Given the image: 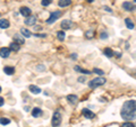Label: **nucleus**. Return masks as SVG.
Here are the masks:
<instances>
[{
	"instance_id": "nucleus-1",
	"label": "nucleus",
	"mask_w": 136,
	"mask_h": 127,
	"mask_svg": "<svg viewBox=\"0 0 136 127\" xmlns=\"http://www.w3.org/2000/svg\"><path fill=\"white\" fill-rule=\"evenodd\" d=\"M121 118L126 122L133 120L136 118V100H127L123 105L120 111Z\"/></svg>"
},
{
	"instance_id": "nucleus-8",
	"label": "nucleus",
	"mask_w": 136,
	"mask_h": 127,
	"mask_svg": "<svg viewBox=\"0 0 136 127\" xmlns=\"http://www.w3.org/2000/svg\"><path fill=\"white\" fill-rule=\"evenodd\" d=\"M72 26H73V23H72V20H69V19H65V20H63V23H61V28L65 30L70 29Z\"/></svg>"
},
{
	"instance_id": "nucleus-39",
	"label": "nucleus",
	"mask_w": 136,
	"mask_h": 127,
	"mask_svg": "<svg viewBox=\"0 0 136 127\" xmlns=\"http://www.w3.org/2000/svg\"><path fill=\"white\" fill-rule=\"evenodd\" d=\"M134 1H135V2H136V0H134Z\"/></svg>"
},
{
	"instance_id": "nucleus-40",
	"label": "nucleus",
	"mask_w": 136,
	"mask_h": 127,
	"mask_svg": "<svg viewBox=\"0 0 136 127\" xmlns=\"http://www.w3.org/2000/svg\"><path fill=\"white\" fill-rule=\"evenodd\" d=\"M0 16H1V14H0Z\"/></svg>"
},
{
	"instance_id": "nucleus-14",
	"label": "nucleus",
	"mask_w": 136,
	"mask_h": 127,
	"mask_svg": "<svg viewBox=\"0 0 136 127\" xmlns=\"http://www.w3.org/2000/svg\"><path fill=\"white\" fill-rule=\"evenodd\" d=\"M41 115H42V110L40 109L39 107H35L32 109V116L33 117H40Z\"/></svg>"
},
{
	"instance_id": "nucleus-35",
	"label": "nucleus",
	"mask_w": 136,
	"mask_h": 127,
	"mask_svg": "<svg viewBox=\"0 0 136 127\" xmlns=\"http://www.w3.org/2000/svg\"><path fill=\"white\" fill-rule=\"evenodd\" d=\"M70 57H72L73 60H76V58H77V54H76V53H73V54H72V56H70Z\"/></svg>"
},
{
	"instance_id": "nucleus-33",
	"label": "nucleus",
	"mask_w": 136,
	"mask_h": 127,
	"mask_svg": "<svg viewBox=\"0 0 136 127\" xmlns=\"http://www.w3.org/2000/svg\"><path fill=\"white\" fill-rule=\"evenodd\" d=\"M36 69H38L39 71H40V70H41V71H43V70H44V69H45V67H44V66H43V65H38V66H36Z\"/></svg>"
},
{
	"instance_id": "nucleus-9",
	"label": "nucleus",
	"mask_w": 136,
	"mask_h": 127,
	"mask_svg": "<svg viewBox=\"0 0 136 127\" xmlns=\"http://www.w3.org/2000/svg\"><path fill=\"white\" fill-rule=\"evenodd\" d=\"M19 12H21V15L22 16H24V17H30L31 16V9L29 8V7H22L21 9H19Z\"/></svg>"
},
{
	"instance_id": "nucleus-36",
	"label": "nucleus",
	"mask_w": 136,
	"mask_h": 127,
	"mask_svg": "<svg viewBox=\"0 0 136 127\" xmlns=\"http://www.w3.org/2000/svg\"><path fill=\"white\" fill-rule=\"evenodd\" d=\"M113 55H116V57H118V58H119L120 56H121V54H120L119 52H116V53H113Z\"/></svg>"
},
{
	"instance_id": "nucleus-13",
	"label": "nucleus",
	"mask_w": 136,
	"mask_h": 127,
	"mask_svg": "<svg viewBox=\"0 0 136 127\" xmlns=\"http://www.w3.org/2000/svg\"><path fill=\"white\" fill-rule=\"evenodd\" d=\"M9 25H10V23H9L8 19H0V28L6 29L9 27Z\"/></svg>"
},
{
	"instance_id": "nucleus-27",
	"label": "nucleus",
	"mask_w": 136,
	"mask_h": 127,
	"mask_svg": "<svg viewBox=\"0 0 136 127\" xmlns=\"http://www.w3.org/2000/svg\"><path fill=\"white\" fill-rule=\"evenodd\" d=\"M121 127H135V125L133 123H131V122H126L125 124H123Z\"/></svg>"
},
{
	"instance_id": "nucleus-4",
	"label": "nucleus",
	"mask_w": 136,
	"mask_h": 127,
	"mask_svg": "<svg viewBox=\"0 0 136 127\" xmlns=\"http://www.w3.org/2000/svg\"><path fill=\"white\" fill-rule=\"evenodd\" d=\"M61 16V11L60 10H57V11H53L50 14V17L47 19V24H53L57 19H59V17Z\"/></svg>"
},
{
	"instance_id": "nucleus-37",
	"label": "nucleus",
	"mask_w": 136,
	"mask_h": 127,
	"mask_svg": "<svg viewBox=\"0 0 136 127\" xmlns=\"http://www.w3.org/2000/svg\"><path fill=\"white\" fill-rule=\"evenodd\" d=\"M86 1H89V2H93L94 0H86Z\"/></svg>"
},
{
	"instance_id": "nucleus-32",
	"label": "nucleus",
	"mask_w": 136,
	"mask_h": 127,
	"mask_svg": "<svg viewBox=\"0 0 136 127\" xmlns=\"http://www.w3.org/2000/svg\"><path fill=\"white\" fill-rule=\"evenodd\" d=\"M34 36H36V37H45L47 35H45V34H34Z\"/></svg>"
},
{
	"instance_id": "nucleus-30",
	"label": "nucleus",
	"mask_w": 136,
	"mask_h": 127,
	"mask_svg": "<svg viewBox=\"0 0 136 127\" xmlns=\"http://www.w3.org/2000/svg\"><path fill=\"white\" fill-rule=\"evenodd\" d=\"M77 81L81 82V83H84L86 81V78H85V77H79V78L77 79Z\"/></svg>"
},
{
	"instance_id": "nucleus-16",
	"label": "nucleus",
	"mask_w": 136,
	"mask_h": 127,
	"mask_svg": "<svg viewBox=\"0 0 136 127\" xmlns=\"http://www.w3.org/2000/svg\"><path fill=\"white\" fill-rule=\"evenodd\" d=\"M10 47H9V49L10 51H13V52H18L21 49V46L17 44V43H15V42H13V43H10Z\"/></svg>"
},
{
	"instance_id": "nucleus-26",
	"label": "nucleus",
	"mask_w": 136,
	"mask_h": 127,
	"mask_svg": "<svg viewBox=\"0 0 136 127\" xmlns=\"http://www.w3.org/2000/svg\"><path fill=\"white\" fill-rule=\"evenodd\" d=\"M51 1H52V0H42V1H41V4H42V6L47 7V6H49V5L51 4Z\"/></svg>"
},
{
	"instance_id": "nucleus-12",
	"label": "nucleus",
	"mask_w": 136,
	"mask_h": 127,
	"mask_svg": "<svg viewBox=\"0 0 136 127\" xmlns=\"http://www.w3.org/2000/svg\"><path fill=\"white\" fill-rule=\"evenodd\" d=\"M35 23H36V17L35 16H30L25 19V24L29 25V26H33V25H35Z\"/></svg>"
},
{
	"instance_id": "nucleus-7",
	"label": "nucleus",
	"mask_w": 136,
	"mask_h": 127,
	"mask_svg": "<svg viewBox=\"0 0 136 127\" xmlns=\"http://www.w3.org/2000/svg\"><path fill=\"white\" fill-rule=\"evenodd\" d=\"M13 38H14V42L17 43L18 45H23L24 43H25V38H24V36H21L19 34H15Z\"/></svg>"
},
{
	"instance_id": "nucleus-20",
	"label": "nucleus",
	"mask_w": 136,
	"mask_h": 127,
	"mask_svg": "<svg viewBox=\"0 0 136 127\" xmlns=\"http://www.w3.org/2000/svg\"><path fill=\"white\" fill-rule=\"evenodd\" d=\"M21 34H22V36H24V37H31L32 36V33L26 28H21Z\"/></svg>"
},
{
	"instance_id": "nucleus-18",
	"label": "nucleus",
	"mask_w": 136,
	"mask_h": 127,
	"mask_svg": "<svg viewBox=\"0 0 136 127\" xmlns=\"http://www.w3.org/2000/svg\"><path fill=\"white\" fill-rule=\"evenodd\" d=\"M70 4H72V0H59V2H58L59 7H61V8L67 7V6H69Z\"/></svg>"
},
{
	"instance_id": "nucleus-6",
	"label": "nucleus",
	"mask_w": 136,
	"mask_h": 127,
	"mask_svg": "<svg viewBox=\"0 0 136 127\" xmlns=\"http://www.w3.org/2000/svg\"><path fill=\"white\" fill-rule=\"evenodd\" d=\"M82 114H83V116H84L85 118H87V119H93L95 117V114L92 113L90 109H86V108H84V109L82 110Z\"/></svg>"
},
{
	"instance_id": "nucleus-21",
	"label": "nucleus",
	"mask_w": 136,
	"mask_h": 127,
	"mask_svg": "<svg viewBox=\"0 0 136 127\" xmlns=\"http://www.w3.org/2000/svg\"><path fill=\"white\" fill-rule=\"evenodd\" d=\"M74 70L77 71V72H81V73H84V74H92L91 73V71H89V70H84V69H82L81 66H75L74 67Z\"/></svg>"
},
{
	"instance_id": "nucleus-24",
	"label": "nucleus",
	"mask_w": 136,
	"mask_h": 127,
	"mask_svg": "<svg viewBox=\"0 0 136 127\" xmlns=\"http://www.w3.org/2000/svg\"><path fill=\"white\" fill-rule=\"evenodd\" d=\"M57 37H58V39H59L60 42H63L65 39V37H66V35H65V33L63 32V30H60V32L57 33Z\"/></svg>"
},
{
	"instance_id": "nucleus-31",
	"label": "nucleus",
	"mask_w": 136,
	"mask_h": 127,
	"mask_svg": "<svg viewBox=\"0 0 136 127\" xmlns=\"http://www.w3.org/2000/svg\"><path fill=\"white\" fill-rule=\"evenodd\" d=\"M103 10H106V11H108V12H112V10H111L109 7H107V6H104V7H103Z\"/></svg>"
},
{
	"instance_id": "nucleus-25",
	"label": "nucleus",
	"mask_w": 136,
	"mask_h": 127,
	"mask_svg": "<svg viewBox=\"0 0 136 127\" xmlns=\"http://www.w3.org/2000/svg\"><path fill=\"white\" fill-rule=\"evenodd\" d=\"M0 124L1 125H8V124H10V120L8 118H4V117H1L0 118Z\"/></svg>"
},
{
	"instance_id": "nucleus-11",
	"label": "nucleus",
	"mask_w": 136,
	"mask_h": 127,
	"mask_svg": "<svg viewBox=\"0 0 136 127\" xmlns=\"http://www.w3.org/2000/svg\"><path fill=\"white\" fill-rule=\"evenodd\" d=\"M67 101L69 103L70 105H76L77 104V101H78V98H77V96H75V95H68L67 96Z\"/></svg>"
},
{
	"instance_id": "nucleus-15",
	"label": "nucleus",
	"mask_w": 136,
	"mask_h": 127,
	"mask_svg": "<svg viewBox=\"0 0 136 127\" xmlns=\"http://www.w3.org/2000/svg\"><path fill=\"white\" fill-rule=\"evenodd\" d=\"M30 91L32 92V94H34V95H38V94H40V92H41V89H40L39 87L34 86V84H31V86H30Z\"/></svg>"
},
{
	"instance_id": "nucleus-28",
	"label": "nucleus",
	"mask_w": 136,
	"mask_h": 127,
	"mask_svg": "<svg viewBox=\"0 0 136 127\" xmlns=\"http://www.w3.org/2000/svg\"><path fill=\"white\" fill-rule=\"evenodd\" d=\"M100 38H101V39H107V38H108V33L102 32V33L100 34Z\"/></svg>"
},
{
	"instance_id": "nucleus-29",
	"label": "nucleus",
	"mask_w": 136,
	"mask_h": 127,
	"mask_svg": "<svg viewBox=\"0 0 136 127\" xmlns=\"http://www.w3.org/2000/svg\"><path fill=\"white\" fill-rule=\"evenodd\" d=\"M93 72H94V73H97V74H99V75H102V74H104L103 71L100 70V69H94V70H93Z\"/></svg>"
},
{
	"instance_id": "nucleus-38",
	"label": "nucleus",
	"mask_w": 136,
	"mask_h": 127,
	"mask_svg": "<svg viewBox=\"0 0 136 127\" xmlns=\"http://www.w3.org/2000/svg\"><path fill=\"white\" fill-rule=\"evenodd\" d=\"M0 92H1V87H0Z\"/></svg>"
},
{
	"instance_id": "nucleus-10",
	"label": "nucleus",
	"mask_w": 136,
	"mask_h": 127,
	"mask_svg": "<svg viewBox=\"0 0 136 127\" xmlns=\"http://www.w3.org/2000/svg\"><path fill=\"white\" fill-rule=\"evenodd\" d=\"M9 55H10V49H9V47H2V48H0V56H1V57L7 58Z\"/></svg>"
},
{
	"instance_id": "nucleus-34",
	"label": "nucleus",
	"mask_w": 136,
	"mask_h": 127,
	"mask_svg": "<svg viewBox=\"0 0 136 127\" xmlns=\"http://www.w3.org/2000/svg\"><path fill=\"white\" fill-rule=\"evenodd\" d=\"M4 104H5V100H4V98H1V97H0V107H1Z\"/></svg>"
},
{
	"instance_id": "nucleus-5",
	"label": "nucleus",
	"mask_w": 136,
	"mask_h": 127,
	"mask_svg": "<svg viewBox=\"0 0 136 127\" xmlns=\"http://www.w3.org/2000/svg\"><path fill=\"white\" fill-rule=\"evenodd\" d=\"M123 8L125 9V10H127V11H135L136 10V6L135 5H133L132 2H129V1H125L123 4Z\"/></svg>"
},
{
	"instance_id": "nucleus-17",
	"label": "nucleus",
	"mask_w": 136,
	"mask_h": 127,
	"mask_svg": "<svg viewBox=\"0 0 136 127\" xmlns=\"http://www.w3.org/2000/svg\"><path fill=\"white\" fill-rule=\"evenodd\" d=\"M4 72L6 74H8V75H11V74L15 73V67H13V66H5L4 67Z\"/></svg>"
},
{
	"instance_id": "nucleus-2",
	"label": "nucleus",
	"mask_w": 136,
	"mask_h": 127,
	"mask_svg": "<svg viewBox=\"0 0 136 127\" xmlns=\"http://www.w3.org/2000/svg\"><path fill=\"white\" fill-rule=\"evenodd\" d=\"M106 82H107L106 79L99 77V78H95L93 80H91V81L89 82V87L92 89H94V88H98V87H100V86H103Z\"/></svg>"
},
{
	"instance_id": "nucleus-3",
	"label": "nucleus",
	"mask_w": 136,
	"mask_h": 127,
	"mask_svg": "<svg viewBox=\"0 0 136 127\" xmlns=\"http://www.w3.org/2000/svg\"><path fill=\"white\" fill-rule=\"evenodd\" d=\"M51 124L53 127H57L59 126L61 124V114L59 111H56L53 114V116H52V119H51Z\"/></svg>"
},
{
	"instance_id": "nucleus-23",
	"label": "nucleus",
	"mask_w": 136,
	"mask_h": 127,
	"mask_svg": "<svg viewBox=\"0 0 136 127\" xmlns=\"http://www.w3.org/2000/svg\"><path fill=\"white\" fill-rule=\"evenodd\" d=\"M93 36H94V32H93V29H90V30H87V32L85 33V37H86V38H89V39L93 38Z\"/></svg>"
},
{
	"instance_id": "nucleus-22",
	"label": "nucleus",
	"mask_w": 136,
	"mask_h": 127,
	"mask_svg": "<svg viewBox=\"0 0 136 127\" xmlns=\"http://www.w3.org/2000/svg\"><path fill=\"white\" fill-rule=\"evenodd\" d=\"M125 23H126V26H127V28L128 29H133L134 28V23L129 19V18H126L125 19Z\"/></svg>"
},
{
	"instance_id": "nucleus-19",
	"label": "nucleus",
	"mask_w": 136,
	"mask_h": 127,
	"mask_svg": "<svg viewBox=\"0 0 136 127\" xmlns=\"http://www.w3.org/2000/svg\"><path fill=\"white\" fill-rule=\"evenodd\" d=\"M103 53H104V55H106L107 57H112V56H113V53H115V52H113L111 48L107 47V48L103 49Z\"/></svg>"
}]
</instances>
